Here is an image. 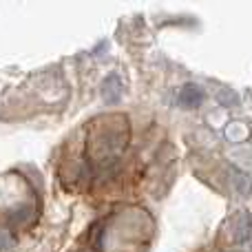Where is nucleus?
<instances>
[{"label": "nucleus", "mask_w": 252, "mask_h": 252, "mask_svg": "<svg viewBox=\"0 0 252 252\" xmlns=\"http://www.w3.org/2000/svg\"><path fill=\"white\" fill-rule=\"evenodd\" d=\"M130 128L124 115H102L93 120L87 135V157L97 166H106L126 151Z\"/></svg>", "instance_id": "obj_1"}, {"label": "nucleus", "mask_w": 252, "mask_h": 252, "mask_svg": "<svg viewBox=\"0 0 252 252\" xmlns=\"http://www.w3.org/2000/svg\"><path fill=\"white\" fill-rule=\"evenodd\" d=\"M228 239L235 246H246L252 241V213L248 210H237L226 223Z\"/></svg>", "instance_id": "obj_2"}, {"label": "nucleus", "mask_w": 252, "mask_h": 252, "mask_svg": "<svg viewBox=\"0 0 252 252\" xmlns=\"http://www.w3.org/2000/svg\"><path fill=\"white\" fill-rule=\"evenodd\" d=\"M122 93H124V87H122V80H120L118 73H109L100 84V95L104 100V104H118L122 100Z\"/></svg>", "instance_id": "obj_3"}, {"label": "nucleus", "mask_w": 252, "mask_h": 252, "mask_svg": "<svg viewBox=\"0 0 252 252\" xmlns=\"http://www.w3.org/2000/svg\"><path fill=\"white\" fill-rule=\"evenodd\" d=\"M204 89L199 84H184L182 91H179V104L184 109H197V106L204 104Z\"/></svg>", "instance_id": "obj_4"}, {"label": "nucleus", "mask_w": 252, "mask_h": 252, "mask_svg": "<svg viewBox=\"0 0 252 252\" xmlns=\"http://www.w3.org/2000/svg\"><path fill=\"white\" fill-rule=\"evenodd\" d=\"M230 182H232V188H235V192H239V195H248L250 188H252L248 175H246L244 170L230 168Z\"/></svg>", "instance_id": "obj_5"}, {"label": "nucleus", "mask_w": 252, "mask_h": 252, "mask_svg": "<svg viewBox=\"0 0 252 252\" xmlns=\"http://www.w3.org/2000/svg\"><path fill=\"white\" fill-rule=\"evenodd\" d=\"M29 219H31V206L22 204V206H18V208H13L11 213H9L7 221H9V226H25Z\"/></svg>", "instance_id": "obj_6"}, {"label": "nucleus", "mask_w": 252, "mask_h": 252, "mask_svg": "<svg viewBox=\"0 0 252 252\" xmlns=\"http://www.w3.org/2000/svg\"><path fill=\"white\" fill-rule=\"evenodd\" d=\"M217 102L221 106H228V109H230V106H237L239 104V93L230 87H223L217 91Z\"/></svg>", "instance_id": "obj_7"}, {"label": "nucleus", "mask_w": 252, "mask_h": 252, "mask_svg": "<svg viewBox=\"0 0 252 252\" xmlns=\"http://www.w3.org/2000/svg\"><path fill=\"white\" fill-rule=\"evenodd\" d=\"M11 248H13V237H11V232L0 230V252H9Z\"/></svg>", "instance_id": "obj_8"}]
</instances>
